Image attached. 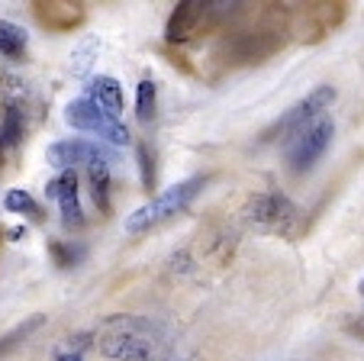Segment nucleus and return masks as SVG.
Here are the masks:
<instances>
[{
	"mask_svg": "<svg viewBox=\"0 0 364 361\" xmlns=\"http://www.w3.org/2000/svg\"><path fill=\"white\" fill-rule=\"evenodd\" d=\"M97 348L117 361H165L171 355V335L145 316H113L97 329Z\"/></svg>",
	"mask_w": 364,
	"mask_h": 361,
	"instance_id": "obj_1",
	"label": "nucleus"
},
{
	"mask_svg": "<svg viewBox=\"0 0 364 361\" xmlns=\"http://www.w3.org/2000/svg\"><path fill=\"white\" fill-rule=\"evenodd\" d=\"M203 187H206V177L203 174L187 177V181H181V184L168 187L165 194H159L155 200H149L145 206H139L136 213H129V216H126V232H145V229H151V226H159V223H165V219H171L174 213L187 210V206H191V200L197 197Z\"/></svg>",
	"mask_w": 364,
	"mask_h": 361,
	"instance_id": "obj_2",
	"label": "nucleus"
},
{
	"mask_svg": "<svg viewBox=\"0 0 364 361\" xmlns=\"http://www.w3.org/2000/svg\"><path fill=\"white\" fill-rule=\"evenodd\" d=\"M332 136H336V123L329 116H316L313 123H306L303 130H296L294 136L287 139V164L294 171H306L319 162L326 149H329Z\"/></svg>",
	"mask_w": 364,
	"mask_h": 361,
	"instance_id": "obj_3",
	"label": "nucleus"
},
{
	"mask_svg": "<svg viewBox=\"0 0 364 361\" xmlns=\"http://www.w3.org/2000/svg\"><path fill=\"white\" fill-rule=\"evenodd\" d=\"M65 120H68V126H75L81 132H94V136H100L103 142H110V145H129V130L119 123L117 116L94 107L87 97L71 100L68 110H65Z\"/></svg>",
	"mask_w": 364,
	"mask_h": 361,
	"instance_id": "obj_4",
	"label": "nucleus"
},
{
	"mask_svg": "<svg viewBox=\"0 0 364 361\" xmlns=\"http://www.w3.org/2000/svg\"><path fill=\"white\" fill-rule=\"evenodd\" d=\"M46 162L58 171H75V164H87V168L103 164V168H110L117 162V152H110L100 142H87V139H62V142L48 145Z\"/></svg>",
	"mask_w": 364,
	"mask_h": 361,
	"instance_id": "obj_5",
	"label": "nucleus"
},
{
	"mask_svg": "<svg viewBox=\"0 0 364 361\" xmlns=\"http://www.w3.org/2000/svg\"><path fill=\"white\" fill-rule=\"evenodd\" d=\"M332 103H336V88H332V84H319L316 90L306 94V100H300L294 110H287L271 130H264V142H271V139H277V136H294L296 130H303V126L313 123L316 116H323V110H329Z\"/></svg>",
	"mask_w": 364,
	"mask_h": 361,
	"instance_id": "obj_6",
	"label": "nucleus"
},
{
	"mask_svg": "<svg viewBox=\"0 0 364 361\" xmlns=\"http://www.w3.org/2000/svg\"><path fill=\"white\" fill-rule=\"evenodd\" d=\"M245 216L252 219V223L264 226V229L290 232V226H294V219H296V206L290 204L287 197H281V194H258V197L248 200Z\"/></svg>",
	"mask_w": 364,
	"mask_h": 361,
	"instance_id": "obj_7",
	"label": "nucleus"
},
{
	"mask_svg": "<svg viewBox=\"0 0 364 361\" xmlns=\"http://www.w3.org/2000/svg\"><path fill=\"white\" fill-rule=\"evenodd\" d=\"M210 14H213V4H197V0H184V4H178L174 14H171V20H168V26H165V39L168 42L193 39L197 33H203Z\"/></svg>",
	"mask_w": 364,
	"mask_h": 361,
	"instance_id": "obj_8",
	"label": "nucleus"
},
{
	"mask_svg": "<svg viewBox=\"0 0 364 361\" xmlns=\"http://www.w3.org/2000/svg\"><path fill=\"white\" fill-rule=\"evenodd\" d=\"M46 194L52 200H58L62 206V219L68 229L84 226V213H81V200H77V171H62L55 181H48Z\"/></svg>",
	"mask_w": 364,
	"mask_h": 361,
	"instance_id": "obj_9",
	"label": "nucleus"
},
{
	"mask_svg": "<svg viewBox=\"0 0 364 361\" xmlns=\"http://www.w3.org/2000/svg\"><path fill=\"white\" fill-rule=\"evenodd\" d=\"M87 100L94 103V107H100L103 113H110L119 120V113H123V84L110 75L94 78V81L87 84Z\"/></svg>",
	"mask_w": 364,
	"mask_h": 361,
	"instance_id": "obj_10",
	"label": "nucleus"
},
{
	"mask_svg": "<svg viewBox=\"0 0 364 361\" xmlns=\"http://www.w3.org/2000/svg\"><path fill=\"white\" fill-rule=\"evenodd\" d=\"M36 16L48 29H71L84 20L81 4H36Z\"/></svg>",
	"mask_w": 364,
	"mask_h": 361,
	"instance_id": "obj_11",
	"label": "nucleus"
},
{
	"mask_svg": "<svg viewBox=\"0 0 364 361\" xmlns=\"http://www.w3.org/2000/svg\"><path fill=\"white\" fill-rule=\"evenodd\" d=\"M0 55H4V58H14V62L26 55V33L7 20H0Z\"/></svg>",
	"mask_w": 364,
	"mask_h": 361,
	"instance_id": "obj_12",
	"label": "nucleus"
},
{
	"mask_svg": "<svg viewBox=\"0 0 364 361\" xmlns=\"http://www.w3.org/2000/svg\"><path fill=\"white\" fill-rule=\"evenodd\" d=\"M23 139V110L20 107H7L0 116V149H10Z\"/></svg>",
	"mask_w": 364,
	"mask_h": 361,
	"instance_id": "obj_13",
	"label": "nucleus"
},
{
	"mask_svg": "<svg viewBox=\"0 0 364 361\" xmlns=\"http://www.w3.org/2000/svg\"><path fill=\"white\" fill-rule=\"evenodd\" d=\"M90 174V184H94V197L100 204L103 213H110V168H103V164H94L87 168Z\"/></svg>",
	"mask_w": 364,
	"mask_h": 361,
	"instance_id": "obj_14",
	"label": "nucleus"
},
{
	"mask_svg": "<svg viewBox=\"0 0 364 361\" xmlns=\"http://www.w3.org/2000/svg\"><path fill=\"white\" fill-rule=\"evenodd\" d=\"M155 100H159V90H155V84L145 78V81H139V90H136V116L142 120V123H149L151 116H155Z\"/></svg>",
	"mask_w": 364,
	"mask_h": 361,
	"instance_id": "obj_15",
	"label": "nucleus"
},
{
	"mask_svg": "<svg viewBox=\"0 0 364 361\" xmlns=\"http://www.w3.org/2000/svg\"><path fill=\"white\" fill-rule=\"evenodd\" d=\"M4 206H7L10 213H20V216H29V219H39V204L33 200V194L26 191H10L7 197H4Z\"/></svg>",
	"mask_w": 364,
	"mask_h": 361,
	"instance_id": "obj_16",
	"label": "nucleus"
},
{
	"mask_svg": "<svg viewBox=\"0 0 364 361\" xmlns=\"http://www.w3.org/2000/svg\"><path fill=\"white\" fill-rule=\"evenodd\" d=\"M39 326H42V316H33V320H26V323H23V326H16L14 333H7V335H4V339H0V355H4V352H10V348H14L16 342H20V339H26V335L33 333V329H39Z\"/></svg>",
	"mask_w": 364,
	"mask_h": 361,
	"instance_id": "obj_17",
	"label": "nucleus"
},
{
	"mask_svg": "<svg viewBox=\"0 0 364 361\" xmlns=\"http://www.w3.org/2000/svg\"><path fill=\"white\" fill-rule=\"evenodd\" d=\"M48 252H52V258H55L58 268H71L77 258H81V252H77L75 246H65V242H48Z\"/></svg>",
	"mask_w": 364,
	"mask_h": 361,
	"instance_id": "obj_18",
	"label": "nucleus"
},
{
	"mask_svg": "<svg viewBox=\"0 0 364 361\" xmlns=\"http://www.w3.org/2000/svg\"><path fill=\"white\" fill-rule=\"evenodd\" d=\"M94 52H97V42H84V46L71 55V58H77V62H71V71H75V75H87V68L94 65Z\"/></svg>",
	"mask_w": 364,
	"mask_h": 361,
	"instance_id": "obj_19",
	"label": "nucleus"
},
{
	"mask_svg": "<svg viewBox=\"0 0 364 361\" xmlns=\"http://www.w3.org/2000/svg\"><path fill=\"white\" fill-rule=\"evenodd\" d=\"M139 168H142V187L151 191V187H155V162H151L145 145H139Z\"/></svg>",
	"mask_w": 364,
	"mask_h": 361,
	"instance_id": "obj_20",
	"label": "nucleus"
},
{
	"mask_svg": "<svg viewBox=\"0 0 364 361\" xmlns=\"http://www.w3.org/2000/svg\"><path fill=\"white\" fill-rule=\"evenodd\" d=\"M58 361H84L81 355H75V352H68V355H58Z\"/></svg>",
	"mask_w": 364,
	"mask_h": 361,
	"instance_id": "obj_21",
	"label": "nucleus"
},
{
	"mask_svg": "<svg viewBox=\"0 0 364 361\" xmlns=\"http://www.w3.org/2000/svg\"><path fill=\"white\" fill-rule=\"evenodd\" d=\"M361 297H364V284H361Z\"/></svg>",
	"mask_w": 364,
	"mask_h": 361,
	"instance_id": "obj_22",
	"label": "nucleus"
}]
</instances>
